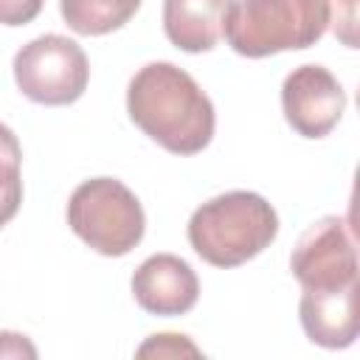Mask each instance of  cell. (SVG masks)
Wrapping results in <instances>:
<instances>
[{
  "mask_svg": "<svg viewBox=\"0 0 360 360\" xmlns=\"http://www.w3.org/2000/svg\"><path fill=\"white\" fill-rule=\"evenodd\" d=\"M127 112L143 135L172 155L202 152L217 127L211 98L172 62H149L129 79Z\"/></svg>",
  "mask_w": 360,
  "mask_h": 360,
  "instance_id": "1",
  "label": "cell"
},
{
  "mask_svg": "<svg viewBox=\"0 0 360 360\" xmlns=\"http://www.w3.org/2000/svg\"><path fill=\"white\" fill-rule=\"evenodd\" d=\"M278 236L276 208L256 191H225L202 202L188 219L194 253L214 267H239Z\"/></svg>",
  "mask_w": 360,
  "mask_h": 360,
  "instance_id": "2",
  "label": "cell"
},
{
  "mask_svg": "<svg viewBox=\"0 0 360 360\" xmlns=\"http://www.w3.org/2000/svg\"><path fill=\"white\" fill-rule=\"evenodd\" d=\"M329 28V0H231L222 37L248 59L301 51Z\"/></svg>",
  "mask_w": 360,
  "mask_h": 360,
  "instance_id": "3",
  "label": "cell"
},
{
  "mask_svg": "<svg viewBox=\"0 0 360 360\" xmlns=\"http://www.w3.org/2000/svg\"><path fill=\"white\" fill-rule=\"evenodd\" d=\"M70 231L101 256H127L146 231L141 200L115 177H93L68 200Z\"/></svg>",
  "mask_w": 360,
  "mask_h": 360,
  "instance_id": "4",
  "label": "cell"
},
{
  "mask_svg": "<svg viewBox=\"0 0 360 360\" xmlns=\"http://www.w3.org/2000/svg\"><path fill=\"white\" fill-rule=\"evenodd\" d=\"M14 82L25 98L45 107H65L84 96L90 65L79 42L62 34H42L14 53Z\"/></svg>",
  "mask_w": 360,
  "mask_h": 360,
  "instance_id": "5",
  "label": "cell"
},
{
  "mask_svg": "<svg viewBox=\"0 0 360 360\" xmlns=\"http://www.w3.org/2000/svg\"><path fill=\"white\" fill-rule=\"evenodd\" d=\"M290 270L301 290L329 292L357 284V248L343 217H321L312 222L292 256Z\"/></svg>",
  "mask_w": 360,
  "mask_h": 360,
  "instance_id": "6",
  "label": "cell"
},
{
  "mask_svg": "<svg viewBox=\"0 0 360 360\" xmlns=\"http://www.w3.org/2000/svg\"><path fill=\"white\" fill-rule=\"evenodd\" d=\"M281 110L301 138L315 141L338 127L346 110V90L323 65H301L281 84Z\"/></svg>",
  "mask_w": 360,
  "mask_h": 360,
  "instance_id": "7",
  "label": "cell"
},
{
  "mask_svg": "<svg viewBox=\"0 0 360 360\" xmlns=\"http://www.w3.org/2000/svg\"><path fill=\"white\" fill-rule=\"evenodd\" d=\"M132 295L149 315H186L200 298V278L191 264L174 253H155L132 273Z\"/></svg>",
  "mask_w": 360,
  "mask_h": 360,
  "instance_id": "8",
  "label": "cell"
},
{
  "mask_svg": "<svg viewBox=\"0 0 360 360\" xmlns=\"http://www.w3.org/2000/svg\"><path fill=\"white\" fill-rule=\"evenodd\" d=\"M357 284L329 292H301L298 318L304 335L323 349H346L357 340Z\"/></svg>",
  "mask_w": 360,
  "mask_h": 360,
  "instance_id": "9",
  "label": "cell"
},
{
  "mask_svg": "<svg viewBox=\"0 0 360 360\" xmlns=\"http://www.w3.org/2000/svg\"><path fill=\"white\" fill-rule=\"evenodd\" d=\"M231 0H163V31L186 53L217 48Z\"/></svg>",
  "mask_w": 360,
  "mask_h": 360,
  "instance_id": "10",
  "label": "cell"
},
{
  "mask_svg": "<svg viewBox=\"0 0 360 360\" xmlns=\"http://www.w3.org/2000/svg\"><path fill=\"white\" fill-rule=\"evenodd\" d=\"M141 0H59L62 20L82 37H101L127 25Z\"/></svg>",
  "mask_w": 360,
  "mask_h": 360,
  "instance_id": "11",
  "label": "cell"
},
{
  "mask_svg": "<svg viewBox=\"0 0 360 360\" xmlns=\"http://www.w3.org/2000/svg\"><path fill=\"white\" fill-rule=\"evenodd\" d=\"M20 163H22V149L17 135L6 124H0V228L17 217L22 202Z\"/></svg>",
  "mask_w": 360,
  "mask_h": 360,
  "instance_id": "12",
  "label": "cell"
},
{
  "mask_svg": "<svg viewBox=\"0 0 360 360\" xmlns=\"http://www.w3.org/2000/svg\"><path fill=\"white\" fill-rule=\"evenodd\" d=\"M200 357L202 352L186 338V335H177V332H160V335H152L141 349H138V357Z\"/></svg>",
  "mask_w": 360,
  "mask_h": 360,
  "instance_id": "13",
  "label": "cell"
},
{
  "mask_svg": "<svg viewBox=\"0 0 360 360\" xmlns=\"http://www.w3.org/2000/svg\"><path fill=\"white\" fill-rule=\"evenodd\" d=\"M329 22L346 48H357V0H329Z\"/></svg>",
  "mask_w": 360,
  "mask_h": 360,
  "instance_id": "14",
  "label": "cell"
},
{
  "mask_svg": "<svg viewBox=\"0 0 360 360\" xmlns=\"http://www.w3.org/2000/svg\"><path fill=\"white\" fill-rule=\"evenodd\" d=\"M45 0H0V25H28L39 17Z\"/></svg>",
  "mask_w": 360,
  "mask_h": 360,
  "instance_id": "15",
  "label": "cell"
},
{
  "mask_svg": "<svg viewBox=\"0 0 360 360\" xmlns=\"http://www.w3.org/2000/svg\"><path fill=\"white\" fill-rule=\"evenodd\" d=\"M0 357H37V349L20 332H0Z\"/></svg>",
  "mask_w": 360,
  "mask_h": 360,
  "instance_id": "16",
  "label": "cell"
}]
</instances>
